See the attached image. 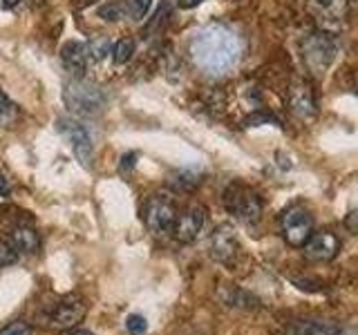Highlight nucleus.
Wrapping results in <instances>:
<instances>
[{
    "mask_svg": "<svg viewBox=\"0 0 358 335\" xmlns=\"http://www.w3.org/2000/svg\"><path fill=\"white\" fill-rule=\"evenodd\" d=\"M190 59L208 76H222L240 61L242 43L227 22H208L199 27L188 45Z\"/></svg>",
    "mask_w": 358,
    "mask_h": 335,
    "instance_id": "1",
    "label": "nucleus"
},
{
    "mask_svg": "<svg viewBox=\"0 0 358 335\" xmlns=\"http://www.w3.org/2000/svg\"><path fill=\"white\" fill-rule=\"evenodd\" d=\"M336 40L327 31H313L300 43V56L313 76H322L336 59Z\"/></svg>",
    "mask_w": 358,
    "mask_h": 335,
    "instance_id": "2",
    "label": "nucleus"
},
{
    "mask_svg": "<svg viewBox=\"0 0 358 335\" xmlns=\"http://www.w3.org/2000/svg\"><path fill=\"white\" fill-rule=\"evenodd\" d=\"M63 100L74 114L90 117V114L101 112V107H103V103H106V96L94 83L85 81V78L81 76V78H72L70 83H65Z\"/></svg>",
    "mask_w": 358,
    "mask_h": 335,
    "instance_id": "3",
    "label": "nucleus"
},
{
    "mask_svg": "<svg viewBox=\"0 0 358 335\" xmlns=\"http://www.w3.org/2000/svg\"><path fill=\"white\" fill-rule=\"evenodd\" d=\"M224 206L244 223H255L262 215V201L251 188H244L240 184H231L224 193Z\"/></svg>",
    "mask_w": 358,
    "mask_h": 335,
    "instance_id": "4",
    "label": "nucleus"
},
{
    "mask_svg": "<svg viewBox=\"0 0 358 335\" xmlns=\"http://www.w3.org/2000/svg\"><path fill=\"white\" fill-rule=\"evenodd\" d=\"M141 217L145 221L150 232L155 234H166L173 230V223L177 219V206L171 197L166 195H152L145 201L141 210Z\"/></svg>",
    "mask_w": 358,
    "mask_h": 335,
    "instance_id": "5",
    "label": "nucleus"
},
{
    "mask_svg": "<svg viewBox=\"0 0 358 335\" xmlns=\"http://www.w3.org/2000/svg\"><path fill=\"white\" fill-rule=\"evenodd\" d=\"M280 232H282V237L289 246L302 248V244L313 232V217L302 206H291L280 217Z\"/></svg>",
    "mask_w": 358,
    "mask_h": 335,
    "instance_id": "6",
    "label": "nucleus"
},
{
    "mask_svg": "<svg viewBox=\"0 0 358 335\" xmlns=\"http://www.w3.org/2000/svg\"><path fill=\"white\" fill-rule=\"evenodd\" d=\"M59 132L63 134V139L70 143V148L76 154V159L81 161L85 168L92 165V159H94L92 137H90V132L83 123L72 119V117H63V119H59Z\"/></svg>",
    "mask_w": 358,
    "mask_h": 335,
    "instance_id": "7",
    "label": "nucleus"
},
{
    "mask_svg": "<svg viewBox=\"0 0 358 335\" xmlns=\"http://www.w3.org/2000/svg\"><path fill=\"white\" fill-rule=\"evenodd\" d=\"M206 223V208L204 206H190L188 210H184L182 215H177L175 223H173V234L177 241L182 244H190L197 239V234L201 232Z\"/></svg>",
    "mask_w": 358,
    "mask_h": 335,
    "instance_id": "8",
    "label": "nucleus"
},
{
    "mask_svg": "<svg viewBox=\"0 0 358 335\" xmlns=\"http://www.w3.org/2000/svg\"><path fill=\"white\" fill-rule=\"evenodd\" d=\"M208 251L213 260H217L222 264H231L235 260V255L240 251L238 237H235L233 228L229 223H222L215 230H213L210 239H208Z\"/></svg>",
    "mask_w": 358,
    "mask_h": 335,
    "instance_id": "9",
    "label": "nucleus"
},
{
    "mask_svg": "<svg viewBox=\"0 0 358 335\" xmlns=\"http://www.w3.org/2000/svg\"><path fill=\"white\" fill-rule=\"evenodd\" d=\"M302 248L311 262H331L341 251V239L329 230L311 232L309 239L302 244Z\"/></svg>",
    "mask_w": 358,
    "mask_h": 335,
    "instance_id": "10",
    "label": "nucleus"
},
{
    "mask_svg": "<svg viewBox=\"0 0 358 335\" xmlns=\"http://www.w3.org/2000/svg\"><path fill=\"white\" fill-rule=\"evenodd\" d=\"M85 315V306L78 297H65L63 302L54 306L50 322L56 329H72L74 324H78Z\"/></svg>",
    "mask_w": 358,
    "mask_h": 335,
    "instance_id": "11",
    "label": "nucleus"
},
{
    "mask_svg": "<svg viewBox=\"0 0 358 335\" xmlns=\"http://www.w3.org/2000/svg\"><path fill=\"white\" fill-rule=\"evenodd\" d=\"M289 107L296 117L307 119L316 112V98H313V92L309 83L305 81H296L289 89Z\"/></svg>",
    "mask_w": 358,
    "mask_h": 335,
    "instance_id": "12",
    "label": "nucleus"
},
{
    "mask_svg": "<svg viewBox=\"0 0 358 335\" xmlns=\"http://www.w3.org/2000/svg\"><path fill=\"white\" fill-rule=\"evenodd\" d=\"M61 61L65 65V70L74 74V78H81L87 70V63H90L85 43H81V40L65 43L63 50H61Z\"/></svg>",
    "mask_w": 358,
    "mask_h": 335,
    "instance_id": "13",
    "label": "nucleus"
},
{
    "mask_svg": "<svg viewBox=\"0 0 358 335\" xmlns=\"http://www.w3.org/2000/svg\"><path fill=\"white\" fill-rule=\"evenodd\" d=\"M11 248L22 255H31L38 251V232L31 226H16L11 230Z\"/></svg>",
    "mask_w": 358,
    "mask_h": 335,
    "instance_id": "14",
    "label": "nucleus"
},
{
    "mask_svg": "<svg viewBox=\"0 0 358 335\" xmlns=\"http://www.w3.org/2000/svg\"><path fill=\"white\" fill-rule=\"evenodd\" d=\"M311 5L324 20H343L347 16V0H311Z\"/></svg>",
    "mask_w": 358,
    "mask_h": 335,
    "instance_id": "15",
    "label": "nucleus"
},
{
    "mask_svg": "<svg viewBox=\"0 0 358 335\" xmlns=\"http://www.w3.org/2000/svg\"><path fill=\"white\" fill-rule=\"evenodd\" d=\"M338 327L331 322H296L289 335H336Z\"/></svg>",
    "mask_w": 358,
    "mask_h": 335,
    "instance_id": "16",
    "label": "nucleus"
},
{
    "mask_svg": "<svg viewBox=\"0 0 358 335\" xmlns=\"http://www.w3.org/2000/svg\"><path fill=\"white\" fill-rule=\"evenodd\" d=\"M85 50H87L90 59L101 61L112 52V38L110 36H94L90 43H85Z\"/></svg>",
    "mask_w": 358,
    "mask_h": 335,
    "instance_id": "17",
    "label": "nucleus"
},
{
    "mask_svg": "<svg viewBox=\"0 0 358 335\" xmlns=\"http://www.w3.org/2000/svg\"><path fill=\"white\" fill-rule=\"evenodd\" d=\"M134 54V40L130 36L117 40L115 45H112V59H115L117 65H126Z\"/></svg>",
    "mask_w": 358,
    "mask_h": 335,
    "instance_id": "18",
    "label": "nucleus"
},
{
    "mask_svg": "<svg viewBox=\"0 0 358 335\" xmlns=\"http://www.w3.org/2000/svg\"><path fill=\"white\" fill-rule=\"evenodd\" d=\"M150 5H152V0H126V3H123V16H128L132 20H143Z\"/></svg>",
    "mask_w": 358,
    "mask_h": 335,
    "instance_id": "19",
    "label": "nucleus"
},
{
    "mask_svg": "<svg viewBox=\"0 0 358 335\" xmlns=\"http://www.w3.org/2000/svg\"><path fill=\"white\" fill-rule=\"evenodd\" d=\"M199 174L193 172V170H182V172H177L175 179H173V186L179 188V190H193L195 186H199Z\"/></svg>",
    "mask_w": 358,
    "mask_h": 335,
    "instance_id": "20",
    "label": "nucleus"
},
{
    "mask_svg": "<svg viewBox=\"0 0 358 335\" xmlns=\"http://www.w3.org/2000/svg\"><path fill=\"white\" fill-rule=\"evenodd\" d=\"M99 16L108 20V22H117L123 18V3H117V0H110V3L99 7Z\"/></svg>",
    "mask_w": 358,
    "mask_h": 335,
    "instance_id": "21",
    "label": "nucleus"
},
{
    "mask_svg": "<svg viewBox=\"0 0 358 335\" xmlns=\"http://www.w3.org/2000/svg\"><path fill=\"white\" fill-rule=\"evenodd\" d=\"M126 329L130 335H143L145 331H148V322H145L143 315H130L126 320Z\"/></svg>",
    "mask_w": 358,
    "mask_h": 335,
    "instance_id": "22",
    "label": "nucleus"
},
{
    "mask_svg": "<svg viewBox=\"0 0 358 335\" xmlns=\"http://www.w3.org/2000/svg\"><path fill=\"white\" fill-rule=\"evenodd\" d=\"M0 335H34V331L27 322H11L0 331Z\"/></svg>",
    "mask_w": 358,
    "mask_h": 335,
    "instance_id": "23",
    "label": "nucleus"
},
{
    "mask_svg": "<svg viewBox=\"0 0 358 335\" xmlns=\"http://www.w3.org/2000/svg\"><path fill=\"white\" fill-rule=\"evenodd\" d=\"M16 260H18V253L11 248V244L0 241V268H3V266H11Z\"/></svg>",
    "mask_w": 358,
    "mask_h": 335,
    "instance_id": "24",
    "label": "nucleus"
},
{
    "mask_svg": "<svg viewBox=\"0 0 358 335\" xmlns=\"http://www.w3.org/2000/svg\"><path fill=\"white\" fill-rule=\"evenodd\" d=\"M11 114H14V105H11L9 96L0 89V121H7Z\"/></svg>",
    "mask_w": 358,
    "mask_h": 335,
    "instance_id": "25",
    "label": "nucleus"
},
{
    "mask_svg": "<svg viewBox=\"0 0 358 335\" xmlns=\"http://www.w3.org/2000/svg\"><path fill=\"white\" fill-rule=\"evenodd\" d=\"M134 163H137V154H134V152L123 154V156H121V168H119V170H121V172H130L132 168H134Z\"/></svg>",
    "mask_w": 358,
    "mask_h": 335,
    "instance_id": "26",
    "label": "nucleus"
},
{
    "mask_svg": "<svg viewBox=\"0 0 358 335\" xmlns=\"http://www.w3.org/2000/svg\"><path fill=\"white\" fill-rule=\"evenodd\" d=\"M201 3H204V0H177V5L182 9H193V7H197Z\"/></svg>",
    "mask_w": 358,
    "mask_h": 335,
    "instance_id": "27",
    "label": "nucleus"
},
{
    "mask_svg": "<svg viewBox=\"0 0 358 335\" xmlns=\"http://www.w3.org/2000/svg\"><path fill=\"white\" fill-rule=\"evenodd\" d=\"M9 195V184L5 177H0V199H5Z\"/></svg>",
    "mask_w": 358,
    "mask_h": 335,
    "instance_id": "28",
    "label": "nucleus"
},
{
    "mask_svg": "<svg viewBox=\"0 0 358 335\" xmlns=\"http://www.w3.org/2000/svg\"><path fill=\"white\" fill-rule=\"evenodd\" d=\"M356 212H350V217H347V228H350V232H356Z\"/></svg>",
    "mask_w": 358,
    "mask_h": 335,
    "instance_id": "29",
    "label": "nucleus"
},
{
    "mask_svg": "<svg viewBox=\"0 0 358 335\" xmlns=\"http://www.w3.org/2000/svg\"><path fill=\"white\" fill-rule=\"evenodd\" d=\"M336 335H356V329L354 327H345V329H338Z\"/></svg>",
    "mask_w": 358,
    "mask_h": 335,
    "instance_id": "30",
    "label": "nucleus"
},
{
    "mask_svg": "<svg viewBox=\"0 0 358 335\" xmlns=\"http://www.w3.org/2000/svg\"><path fill=\"white\" fill-rule=\"evenodd\" d=\"M18 3H20V0H5V7H14Z\"/></svg>",
    "mask_w": 358,
    "mask_h": 335,
    "instance_id": "31",
    "label": "nucleus"
},
{
    "mask_svg": "<svg viewBox=\"0 0 358 335\" xmlns=\"http://www.w3.org/2000/svg\"><path fill=\"white\" fill-rule=\"evenodd\" d=\"M70 335H94V333H90V331H74V333H70Z\"/></svg>",
    "mask_w": 358,
    "mask_h": 335,
    "instance_id": "32",
    "label": "nucleus"
}]
</instances>
